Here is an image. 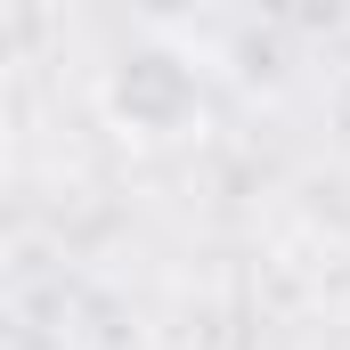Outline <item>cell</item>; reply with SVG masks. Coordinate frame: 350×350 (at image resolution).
<instances>
[{"instance_id": "cell-1", "label": "cell", "mask_w": 350, "mask_h": 350, "mask_svg": "<svg viewBox=\"0 0 350 350\" xmlns=\"http://www.w3.org/2000/svg\"><path fill=\"white\" fill-rule=\"evenodd\" d=\"M98 114L131 147H172L204 122V66L172 41H131L98 82Z\"/></svg>"}]
</instances>
